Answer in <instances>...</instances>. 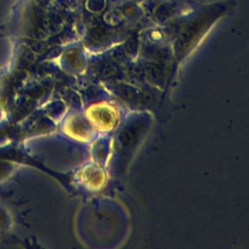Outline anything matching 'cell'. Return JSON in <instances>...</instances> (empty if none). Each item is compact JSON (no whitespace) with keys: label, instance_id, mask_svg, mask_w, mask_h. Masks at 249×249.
Here are the masks:
<instances>
[{"label":"cell","instance_id":"6da1fadb","mask_svg":"<svg viewBox=\"0 0 249 249\" xmlns=\"http://www.w3.org/2000/svg\"><path fill=\"white\" fill-rule=\"evenodd\" d=\"M115 72H116V67H115L113 64H106V65H104V66L101 68V70H100L101 76H104V77L111 76V75H113Z\"/></svg>","mask_w":249,"mask_h":249}]
</instances>
